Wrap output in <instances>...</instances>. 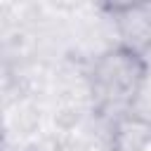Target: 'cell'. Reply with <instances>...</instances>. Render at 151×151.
Instances as JSON below:
<instances>
[{"instance_id": "6da1fadb", "label": "cell", "mask_w": 151, "mask_h": 151, "mask_svg": "<svg viewBox=\"0 0 151 151\" xmlns=\"http://www.w3.org/2000/svg\"><path fill=\"white\" fill-rule=\"evenodd\" d=\"M149 76V54L120 40L116 45H109L92 59L87 68V92L92 111L109 123L118 116L137 111V101L146 90Z\"/></svg>"}, {"instance_id": "7a4b0ae2", "label": "cell", "mask_w": 151, "mask_h": 151, "mask_svg": "<svg viewBox=\"0 0 151 151\" xmlns=\"http://www.w3.org/2000/svg\"><path fill=\"white\" fill-rule=\"evenodd\" d=\"M111 151H151V118L130 111L109 123Z\"/></svg>"}, {"instance_id": "3957f363", "label": "cell", "mask_w": 151, "mask_h": 151, "mask_svg": "<svg viewBox=\"0 0 151 151\" xmlns=\"http://www.w3.org/2000/svg\"><path fill=\"white\" fill-rule=\"evenodd\" d=\"M118 26H120V42H127L144 54L151 50V5H109L106 7Z\"/></svg>"}]
</instances>
